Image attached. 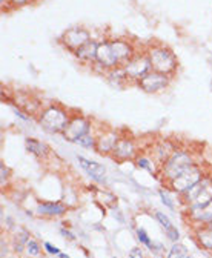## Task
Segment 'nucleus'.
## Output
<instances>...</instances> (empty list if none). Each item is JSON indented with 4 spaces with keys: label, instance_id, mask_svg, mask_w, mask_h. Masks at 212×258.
I'll return each instance as SVG.
<instances>
[{
    "label": "nucleus",
    "instance_id": "e433bc0d",
    "mask_svg": "<svg viewBox=\"0 0 212 258\" xmlns=\"http://www.w3.org/2000/svg\"><path fill=\"white\" fill-rule=\"evenodd\" d=\"M188 258H191V256H188Z\"/></svg>",
    "mask_w": 212,
    "mask_h": 258
},
{
    "label": "nucleus",
    "instance_id": "6ab92c4d",
    "mask_svg": "<svg viewBox=\"0 0 212 258\" xmlns=\"http://www.w3.org/2000/svg\"><path fill=\"white\" fill-rule=\"evenodd\" d=\"M156 218H157V220H159V223L163 226L166 237H168L172 243H177V241H178V238H180V234H178V231H177L175 226L172 224V221H171L165 214H162V212H156Z\"/></svg>",
    "mask_w": 212,
    "mask_h": 258
},
{
    "label": "nucleus",
    "instance_id": "7c9ffc66",
    "mask_svg": "<svg viewBox=\"0 0 212 258\" xmlns=\"http://www.w3.org/2000/svg\"><path fill=\"white\" fill-rule=\"evenodd\" d=\"M129 258H143V250L140 247H134L129 252Z\"/></svg>",
    "mask_w": 212,
    "mask_h": 258
},
{
    "label": "nucleus",
    "instance_id": "a211bd4d",
    "mask_svg": "<svg viewBox=\"0 0 212 258\" xmlns=\"http://www.w3.org/2000/svg\"><path fill=\"white\" fill-rule=\"evenodd\" d=\"M25 146H26V151L29 154H33L39 158H46L49 155V148L48 145L36 140V139H26L25 140Z\"/></svg>",
    "mask_w": 212,
    "mask_h": 258
},
{
    "label": "nucleus",
    "instance_id": "72a5a7b5",
    "mask_svg": "<svg viewBox=\"0 0 212 258\" xmlns=\"http://www.w3.org/2000/svg\"><path fill=\"white\" fill-rule=\"evenodd\" d=\"M60 232H62V235H65V237H68V238H71V240H74V235L69 232V231H66V229H62V231H60Z\"/></svg>",
    "mask_w": 212,
    "mask_h": 258
},
{
    "label": "nucleus",
    "instance_id": "1a4fd4ad",
    "mask_svg": "<svg viewBox=\"0 0 212 258\" xmlns=\"http://www.w3.org/2000/svg\"><path fill=\"white\" fill-rule=\"evenodd\" d=\"M89 40H91V34L83 28H73L62 36V43L73 52H76L80 46H83Z\"/></svg>",
    "mask_w": 212,
    "mask_h": 258
},
{
    "label": "nucleus",
    "instance_id": "4c0bfd02",
    "mask_svg": "<svg viewBox=\"0 0 212 258\" xmlns=\"http://www.w3.org/2000/svg\"><path fill=\"white\" fill-rule=\"evenodd\" d=\"M210 224H212V221H210Z\"/></svg>",
    "mask_w": 212,
    "mask_h": 258
},
{
    "label": "nucleus",
    "instance_id": "2f4dec72",
    "mask_svg": "<svg viewBox=\"0 0 212 258\" xmlns=\"http://www.w3.org/2000/svg\"><path fill=\"white\" fill-rule=\"evenodd\" d=\"M29 2H31V0H11V7H25Z\"/></svg>",
    "mask_w": 212,
    "mask_h": 258
},
{
    "label": "nucleus",
    "instance_id": "393cba45",
    "mask_svg": "<svg viewBox=\"0 0 212 258\" xmlns=\"http://www.w3.org/2000/svg\"><path fill=\"white\" fill-rule=\"evenodd\" d=\"M76 143H77L79 146H82V148H86V149H96L97 139H94L91 134H86V136L80 137Z\"/></svg>",
    "mask_w": 212,
    "mask_h": 258
},
{
    "label": "nucleus",
    "instance_id": "7ed1b4c3",
    "mask_svg": "<svg viewBox=\"0 0 212 258\" xmlns=\"http://www.w3.org/2000/svg\"><path fill=\"white\" fill-rule=\"evenodd\" d=\"M151 67H153V71L171 76L175 70H177V58L172 54L171 49L165 48V46H154L151 48L148 52Z\"/></svg>",
    "mask_w": 212,
    "mask_h": 258
},
{
    "label": "nucleus",
    "instance_id": "c756f323",
    "mask_svg": "<svg viewBox=\"0 0 212 258\" xmlns=\"http://www.w3.org/2000/svg\"><path fill=\"white\" fill-rule=\"evenodd\" d=\"M45 249H46V252L48 253H51V255H60V249L58 247H55V246H52L51 243H45Z\"/></svg>",
    "mask_w": 212,
    "mask_h": 258
},
{
    "label": "nucleus",
    "instance_id": "20e7f679",
    "mask_svg": "<svg viewBox=\"0 0 212 258\" xmlns=\"http://www.w3.org/2000/svg\"><path fill=\"white\" fill-rule=\"evenodd\" d=\"M183 199L189 206H203L209 203L212 200V178L204 177L186 194H183Z\"/></svg>",
    "mask_w": 212,
    "mask_h": 258
},
{
    "label": "nucleus",
    "instance_id": "c9c22d12",
    "mask_svg": "<svg viewBox=\"0 0 212 258\" xmlns=\"http://www.w3.org/2000/svg\"><path fill=\"white\" fill-rule=\"evenodd\" d=\"M58 256H60V258H69V255H65V253H60Z\"/></svg>",
    "mask_w": 212,
    "mask_h": 258
},
{
    "label": "nucleus",
    "instance_id": "412c9836",
    "mask_svg": "<svg viewBox=\"0 0 212 258\" xmlns=\"http://www.w3.org/2000/svg\"><path fill=\"white\" fill-rule=\"evenodd\" d=\"M39 214L49 215V217H57V215H63L66 212V206L62 203H43L37 208Z\"/></svg>",
    "mask_w": 212,
    "mask_h": 258
},
{
    "label": "nucleus",
    "instance_id": "f8f14e48",
    "mask_svg": "<svg viewBox=\"0 0 212 258\" xmlns=\"http://www.w3.org/2000/svg\"><path fill=\"white\" fill-rule=\"evenodd\" d=\"M177 151L175 145L169 140H162V142H157L154 146H153V157L157 163L160 165V168L166 163V160Z\"/></svg>",
    "mask_w": 212,
    "mask_h": 258
},
{
    "label": "nucleus",
    "instance_id": "473e14b6",
    "mask_svg": "<svg viewBox=\"0 0 212 258\" xmlns=\"http://www.w3.org/2000/svg\"><path fill=\"white\" fill-rule=\"evenodd\" d=\"M14 114H16L19 118H22L23 121H31V117H26L25 114H22V112H20L19 109H16V108H14Z\"/></svg>",
    "mask_w": 212,
    "mask_h": 258
},
{
    "label": "nucleus",
    "instance_id": "a878e982",
    "mask_svg": "<svg viewBox=\"0 0 212 258\" xmlns=\"http://www.w3.org/2000/svg\"><path fill=\"white\" fill-rule=\"evenodd\" d=\"M137 237H138V240L143 243V244H146L149 249H162V246H159V244H154V243H151V240H149V237H148V234L145 232V229H142V228H138L137 229Z\"/></svg>",
    "mask_w": 212,
    "mask_h": 258
},
{
    "label": "nucleus",
    "instance_id": "5701e85b",
    "mask_svg": "<svg viewBox=\"0 0 212 258\" xmlns=\"http://www.w3.org/2000/svg\"><path fill=\"white\" fill-rule=\"evenodd\" d=\"M188 256H189V250L185 244L174 243V246L169 249L166 258H188Z\"/></svg>",
    "mask_w": 212,
    "mask_h": 258
},
{
    "label": "nucleus",
    "instance_id": "f3484780",
    "mask_svg": "<svg viewBox=\"0 0 212 258\" xmlns=\"http://www.w3.org/2000/svg\"><path fill=\"white\" fill-rule=\"evenodd\" d=\"M97 49H99V42L96 40H89L86 42L83 46H80L74 55L80 60V61H85V63H94L96 58H97Z\"/></svg>",
    "mask_w": 212,
    "mask_h": 258
},
{
    "label": "nucleus",
    "instance_id": "4be33fe9",
    "mask_svg": "<svg viewBox=\"0 0 212 258\" xmlns=\"http://www.w3.org/2000/svg\"><path fill=\"white\" fill-rule=\"evenodd\" d=\"M28 241H29V234H28L26 231H23V229L17 231V234L14 235V240H13V243H14V250H16V252H23Z\"/></svg>",
    "mask_w": 212,
    "mask_h": 258
},
{
    "label": "nucleus",
    "instance_id": "2eb2a0df",
    "mask_svg": "<svg viewBox=\"0 0 212 258\" xmlns=\"http://www.w3.org/2000/svg\"><path fill=\"white\" fill-rule=\"evenodd\" d=\"M111 46H112V51H114L115 57L118 58L120 67H123L125 63H128L135 55L134 48L131 46V43H128L125 40H112Z\"/></svg>",
    "mask_w": 212,
    "mask_h": 258
},
{
    "label": "nucleus",
    "instance_id": "f704fd0d",
    "mask_svg": "<svg viewBox=\"0 0 212 258\" xmlns=\"http://www.w3.org/2000/svg\"><path fill=\"white\" fill-rule=\"evenodd\" d=\"M7 255V246H5V240H2V258Z\"/></svg>",
    "mask_w": 212,
    "mask_h": 258
},
{
    "label": "nucleus",
    "instance_id": "cd10ccee",
    "mask_svg": "<svg viewBox=\"0 0 212 258\" xmlns=\"http://www.w3.org/2000/svg\"><path fill=\"white\" fill-rule=\"evenodd\" d=\"M159 194H160V199H162V202L171 209V211H174V202H172V199L169 197V194H168V190L166 189H160L159 190Z\"/></svg>",
    "mask_w": 212,
    "mask_h": 258
},
{
    "label": "nucleus",
    "instance_id": "aec40b11",
    "mask_svg": "<svg viewBox=\"0 0 212 258\" xmlns=\"http://www.w3.org/2000/svg\"><path fill=\"white\" fill-rule=\"evenodd\" d=\"M195 237H197V241L200 243L201 247L212 250V224L210 223L201 224V228L197 231Z\"/></svg>",
    "mask_w": 212,
    "mask_h": 258
},
{
    "label": "nucleus",
    "instance_id": "bb28decb",
    "mask_svg": "<svg viewBox=\"0 0 212 258\" xmlns=\"http://www.w3.org/2000/svg\"><path fill=\"white\" fill-rule=\"evenodd\" d=\"M25 252H26L29 256H39V255H40V246H39V243L29 238V241L26 243Z\"/></svg>",
    "mask_w": 212,
    "mask_h": 258
},
{
    "label": "nucleus",
    "instance_id": "423d86ee",
    "mask_svg": "<svg viewBox=\"0 0 212 258\" xmlns=\"http://www.w3.org/2000/svg\"><path fill=\"white\" fill-rule=\"evenodd\" d=\"M123 70H125L129 80H137L138 82L148 73L153 71V67H151L148 54H143V55H134L128 63L123 64Z\"/></svg>",
    "mask_w": 212,
    "mask_h": 258
},
{
    "label": "nucleus",
    "instance_id": "f257e3e1",
    "mask_svg": "<svg viewBox=\"0 0 212 258\" xmlns=\"http://www.w3.org/2000/svg\"><path fill=\"white\" fill-rule=\"evenodd\" d=\"M191 166H194V158L188 151L177 149L162 166V175L163 180L172 181L178 175H181L185 171H188Z\"/></svg>",
    "mask_w": 212,
    "mask_h": 258
},
{
    "label": "nucleus",
    "instance_id": "dca6fc26",
    "mask_svg": "<svg viewBox=\"0 0 212 258\" xmlns=\"http://www.w3.org/2000/svg\"><path fill=\"white\" fill-rule=\"evenodd\" d=\"M120 140L118 137V133L117 131H106L103 133L99 139H97V143H96V151L100 152L102 155L103 154H112L117 142Z\"/></svg>",
    "mask_w": 212,
    "mask_h": 258
},
{
    "label": "nucleus",
    "instance_id": "39448f33",
    "mask_svg": "<svg viewBox=\"0 0 212 258\" xmlns=\"http://www.w3.org/2000/svg\"><path fill=\"white\" fill-rule=\"evenodd\" d=\"M203 178H204L203 169L194 165L188 171H185L181 175H178L177 178L169 181V186H171L172 190H175L177 194H181V196H183V194H186L191 187H194Z\"/></svg>",
    "mask_w": 212,
    "mask_h": 258
},
{
    "label": "nucleus",
    "instance_id": "6e6552de",
    "mask_svg": "<svg viewBox=\"0 0 212 258\" xmlns=\"http://www.w3.org/2000/svg\"><path fill=\"white\" fill-rule=\"evenodd\" d=\"M89 129H91V121L85 117L77 115V117H71L68 126L65 127V131L62 134L68 142L76 143L80 137L89 134Z\"/></svg>",
    "mask_w": 212,
    "mask_h": 258
},
{
    "label": "nucleus",
    "instance_id": "b1692460",
    "mask_svg": "<svg viewBox=\"0 0 212 258\" xmlns=\"http://www.w3.org/2000/svg\"><path fill=\"white\" fill-rule=\"evenodd\" d=\"M137 166H138L140 169H145V171L151 172V174H154V172H156L154 161L151 160V158H148V157H138V158H137Z\"/></svg>",
    "mask_w": 212,
    "mask_h": 258
},
{
    "label": "nucleus",
    "instance_id": "c85d7f7f",
    "mask_svg": "<svg viewBox=\"0 0 212 258\" xmlns=\"http://www.w3.org/2000/svg\"><path fill=\"white\" fill-rule=\"evenodd\" d=\"M8 177H10L8 166H5V163H0V181H2V186L8 181Z\"/></svg>",
    "mask_w": 212,
    "mask_h": 258
},
{
    "label": "nucleus",
    "instance_id": "0eeeda50",
    "mask_svg": "<svg viewBox=\"0 0 212 258\" xmlns=\"http://www.w3.org/2000/svg\"><path fill=\"white\" fill-rule=\"evenodd\" d=\"M168 85H169V76L157 73V71H151L143 79L138 80V86L148 94L160 92L165 88H168Z\"/></svg>",
    "mask_w": 212,
    "mask_h": 258
},
{
    "label": "nucleus",
    "instance_id": "9b49d317",
    "mask_svg": "<svg viewBox=\"0 0 212 258\" xmlns=\"http://www.w3.org/2000/svg\"><path fill=\"white\" fill-rule=\"evenodd\" d=\"M135 155H137L135 143L131 139L120 137V140L117 142V145L112 151V157L117 158L118 161H126V160H132Z\"/></svg>",
    "mask_w": 212,
    "mask_h": 258
},
{
    "label": "nucleus",
    "instance_id": "4468645a",
    "mask_svg": "<svg viewBox=\"0 0 212 258\" xmlns=\"http://www.w3.org/2000/svg\"><path fill=\"white\" fill-rule=\"evenodd\" d=\"M77 161H79V166L89 175L93 177L94 180H103L105 175H106V168L97 161H93V160H88L85 157H77Z\"/></svg>",
    "mask_w": 212,
    "mask_h": 258
},
{
    "label": "nucleus",
    "instance_id": "f03ea898",
    "mask_svg": "<svg viewBox=\"0 0 212 258\" xmlns=\"http://www.w3.org/2000/svg\"><path fill=\"white\" fill-rule=\"evenodd\" d=\"M69 120H71L69 114L65 109H62L60 106H55V105L42 111V114L39 117L40 126L46 133H51V134H62L65 131V127L68 126Z\"/></svg>",
    "mask_w": 212,
    "mask_h": 258
},
{
    "label": "nucleus",
    "instance_id": "9d476101",
    "mask_svg": "<svg viewBox=\"0 0 212 258\" xmlns=\"http://www.w3.org/2000/svg\"><path fill=\"white\" fill-rule=\"evenodd\" d=\"M96 63L99 64L100 68L103 70H115L120 67L118 63V58L115 57L114 51H112V46H111V42H102L99 43V49H97V58H96Z\"/></svg>",
    "mask_w": 212,
    "mask_h": 258
},
{
    "label": "nucleus",
    "instance_id": "ddd939ff",
    "mask_svg": "<svg viewBox=\"0 0 212 258\" xmlns=\"http://www.w3.org/2000/svg\"><path fill=\"white\" fill-rule=\"evenodd\" d=\"M188 217L191 221L198 224H207L212 221V200L203 206H189Z\"/></svg>",
    "mask_w": 212,
    "mask_h": 258
}]
</instances>
